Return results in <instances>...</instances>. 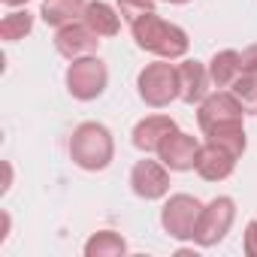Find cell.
I'll use <instances>...</instances> for the list:
<instances>
[{"label": "cell", "mask_w": 257, "mask_h": 257, "mask_svg": "<svg viewBox=\"0 0 257 257\" xmlns=\"http://www.w3.org/2000/svg\"><path fill=\"white\" fill-rule=\"evenodd\" d=\"M131 28H134L137 46L146 49V52H152V55H161V58H182V55L188 52V34H185L179 25H170V22H164L161 16H155V10L146 13V16H140V19H134Z\"/></svg>", "instance_id": "obj_1"}, {"label": "cell", "mask_w": 257, "mask_h": 257, "mask_svg": "<svg viewBox=\"0 0 257 257\" xmlns=\"http://www.w3.org/2000/svg\"><path fill=\"white\" fill-rule=\"evenodd\" d=\"M112 137L103 124L97 121H85L73 131V140H70V158L82 167V170H103L109 167L112 161Z\"/></svg>", "instance_id": "obj_2"}, {"label": "cell", "mask_w": 257, "mask_h": 257, "mask_svg": "<svg viewBox=\"0 0 257 257\" xmlns=\"http://www.w3.org/2000/svg\"><path fill=\"white\" fill-rule=\"evenodd\" d=\"M137 88H140V97L149 106H167L170 100L179 97V67H170L167 61L149 64L140 73Z\"/></svg>", "instance_id": "obj_3"}, {"label": "cell", "mask_w": 257, "mask_h": 257, "mask_svg": "<svg viewBox=\"0 0 257 257\" xmlns=\"http://www.w3.org/2000/svg\"><path fill=\"white\" fill-rule=\"evenodd\" d=\"M233 218H236L233 200H230V197H215L209 206H203V212H200V218H197V227H194V239H197L203 248L218 245V242L227 236Z\"/></svg>", "instance_id": "obj_4"}, {"label": "cell", "mask_w": 257, "mask_h": 257, "mask_svg": "<svg viewBox=\"0 0 257 257\" xmlns=\"http://www.w3.org/2000/svg\"><path fill=\"white\" fill-rule=\"evenodd\" d=\"M109 82L106 64L100 58H76L67 70V88L76 100H94L103 94Z\"/></svg>", "instance_id": "obj_5"}, {"label": "cell", "mask_w": 257, "mask_h": 257, "mask_svg": "<svg viewBox=\"0 0 257 257\" xmlns=\"http://www.w3.org/2000/svg\"><path fill=\"white\" fill-rule=\"evenodd\" d=\"M200 212H203V206H200L197 197L176 194V197L167 200V206L161 212V224L173 239H194V227H197Z\"/></svg>", "instance_id": "obj_6"}, {"label": "cell", "mask_w": 257, "mask_h": 257, "mask_svg": "<svg viewBox=\"0 0 257 257\" xmlns=\"http://www.w3.org/2000/svg\"><path fill=\"white\" fill-rule=\"evenodd\" d=\"M245 115V103L236 97V94H227V91H218V94H209L203 103H200V112H197V121L203 127V134L215 124H224V121H242Z\"/></svg>", "instance_id": "obj_7"}, {"label": "cell", "mask_w": 257, "mask_h": 257, "mask_svg": "<svg viewBox=\"0 0 257 257\" xmlns=\"http://www.w3.org/2000/svg\"><path fill=\"white\" fill-rule=\"evenodd\" d=\"M131 188L143 200H158V197H164L170 191V173L158 161H149V158L137 161L134 170H131Z\"/></svg>", "instance_id": "obj_8"}, {"label": "cell", "mask_w": 257, "mask_h": 257, "mask_svg": "<svg viewBox=\"0 0 257 257\" xmlns=\"http://www.w3.org/2000/svg\"><path fill=\"white\" fill-rule=\"evenodd\" d=\"M97 46H100V34L91 31L85 22H82V25L70 22V25L58 28V34H55V49H58L64 58H70V61L88 58L91 52H97Z\"/></svg>", "instance_id": "obj_9"}, {"label": "cell", "mask_w": 257, "mask_h": 257, "mask_svg": "<svg viewBox=\"0 0 257 257\" xmlns=\"http://www.w3.org/2000/svg\"><path fill=\"white\" fill-rule=\"evenodd\" d=\"M197 140L182 134V131H173L170 137H164V143L158 146V158L164 161V167L170 170H191L197 164Z\"/></svg>", "instance_id": "obj_10"}, {"label": "cell", "mask_w": 257, "mask_h": 257, "mask_svg": "<svg viewBox=\"0 0 257 257\" xmlns=\"http://www.w3.org/2000/svg\"><path fill=\"white\" fill-rule=\"evenodd\" d=\"M194 167H197V173H200L206 182H221V179H227V176L233 173L236 155H233L230 149L218 146V143H206V146H200Z\"/></svg>", "instance_id": "obj_11"}, {"label": "cell", "mask_w": 257, "mask_h": 257, "mask_svg": "<svg viewBox=\"0 0 257 257\" xmlns=\"http://www.w3.org/2000/svg\"><path fill=\"white\" fill-rule=\"evenodd\" d=\"M173 131H176V121L167 118V115L143 118V121L134 127V146L143 149V152H158V146L164 143V137H170Z\"/></svg>", "instance_id": "obj_12"}, {"label": "cell", "mask_w": 257, "mask_h": 257, "mask_svg": "<svg viewBox=\"0 0 257 257\" xmlns=\"http://www.w3.org/2000/svg\"><path fill=\"white\" fill-rule=\"evenodd\" d=\"M209 88V70L200 61H185L179 64V97L185 103H200L206 100Z\"/></svg>", "instance_id": "obj_13"}, {"label": "cell", "mask_w": 257, "mask_h": 257, "mask_svg": "<svg viewBox=\"0 0 257 257\" xmlns=\"http://www.w3.org/2000/svg\"><path fill=\"white\" fill-rule=\"evenodd\" d=\"M82 19L100 37H115L118 28H121V13H115L109 4H103V0H91V4L85 7V16Z\"/></svg>", "instance_id": "obj_14"}, {"label": "cell", "mask_w": 257, "mask_h": 257, "mask_svg": "<svg viewBox=\"0 0 257 257\" xmlns=\"http://www.w3.org/2000/svg\"><path fill=\"white\" fill-rule=\"evenodd\" d=\"M242 76V55L233 52V49H224L212 58L209 64V79L218 85V88H230L236 79Z\"/></svg>", "instance_id": "obj_15"}, {"label": "cell", "mask_w": 257, "mask_h": 257, "mask_svg": "<svg viewBox=\"0 0 257 257\" xmlns=\"http://www.w3.org/2000/svg\"><path fill=\"white\" fill-rule=\"evenodd\" d=\"M85 0H43V22L52 28H64L70 22H76L79 16H85Z\"/></svg>", "instance_id": "obj_16"}, {"label": "cell", "mask_w": 257, "mask_h": 257, "mask_svg": "<svg viewBox=\"0 0 257 257\" xmlns=\"http://www.w3.org/2000/svg\"><path fill=\"white\" fill-rule=\"evenodd\" d=\"M206 137H209V143H218V146L230 149L236 158L245 152V127H242V121L215 124V127H209V131H206Z\"/></svg>", "instance_id": "obj_17"}, {"label": "cell", "mask_w": 257, "mask_h": 257, "mask_svg": "<svg viewBox=\"0 0 257 257\" xmlns=\"http://www.w3.org/2000/svg\"><path fill=\"white\" fill-rule=\"evenodd\" d=\"M127 251V242L121 239V233H112V230H100L88 239L85 245V254L88 257H118Z\"/></svg>", "instance_id": "obj_18"}, {"label": "cell", "mask_w": 257, "mask_h": 257, "mask_svg": "<svg viewBox=\"0 0 257 257\" xmlns=\"http://www.w3.org/2000/svg\"><path fill=\"white\" fill-rule=\"evenodd\" d=\"M34 28V16L25 10V13H10L4 16V22H0V37H4L7 43H16L22 37H28Z\"/></svg>", "instance_id": "obj_19"}, {"label": "cell", "mask_w": 257, "mask_h": 257, "mask_svg": "<svg viewBox=\"0 0 257 257\" xmlns=\"http://www.w3.org/2000/svg\"><path fill=\"white\" fill-rule=\"evenodd\" d=\"M233 94H236L245 106L257 109V73H242V76L233 82Z\"/></svg>", "instance_id": "obj_20"}, {"label": "cell", "mask_w": 257, "mask_h": 257, "mask_svg": "<svg viewBox=\"0 0 257 257\" xmlns=\"http://www.w3.org/2000/svg\"><path fill=\"white\" fill-rule=\"evenodd\" d=\"M152 10H155V0H118V13H121L127 22H134V19L152 13Z\"/></svg>", "instance_id": "obj_21"}, {"label": "cell", "mask_w": 257, "mask_h": 257, "mask_svg": "<svg viewBox=\"0 0 257 257\" xmlns=\"http://www.w3.org/2000/svg\"><path fill=\"white\" fill-rule=\"evenodd\" d=\"M242 73H257V43L242 52Z\"/></svg>", "instance_id": "obj_22"}, {"label": "cell", "mask_w": 257, "mask_h": 257, "mask_svg": "<svg viewBox=\"0 0 257 257\" xmlns=\"http://www.w3.org/2000/svg\"><path fill=\"white\" fill-rule=\"evenodd\" d=\"M245 254L257 257V221H251L245 230Z\"/></svg>", "instance_id": "obj_23"}, {"label": "cell", "mask_w": 257, "mask_h": 257, "mask_svg": "<svg viewBox=\"0 0 257 257\" xmlns=\"http://www.w3.org/2000/svg\"><path fill=\"white\" fill-rule=\"evenodd\" d=\"M4 4H10V7H16V4H25V0H4Z\"/></svg>", "instance_id": "obj_24"}, {"label": "cell", "mask_w": 257, "mask_h": 257, "mask_svg": "<svg viewBox=\"0 0 257 257\" xmlns=\"http://www.w3.org/2000/svg\"><path fill=\"white\" fill-rule=\"evenodd\" d=\"M167 4H188V0H167Z\"/></svg>", "instance_id": "obj_25"}]
</instances>
